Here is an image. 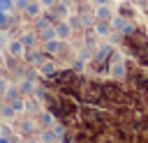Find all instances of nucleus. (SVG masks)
I'll return each instance as SVG.
<instances>
[{
	"label": "nucleus",
	"instance_id": "obj_4",
	"mask_svg": "<svg viewBox=\"0 0 148 143\" xmlns=\"http://www.w3.org/2000/svg\"><path fill=\"white\" fill-rule=\"evenodd\" d=\"M28 14H37V5H28Z\"/></svg>",
	"mask_w": 148,
	"mask_h": 143
},
{
	"label": "nucleus",
	"instance_id": "obj_2",
	"mask_svg": "<svg viewBox=\"0 0 148 143\" xmlns=\"http://www.w3.org/2000/svg\"><path fill=\"white\" fill-rule=\"evenodd\" d=\"M12 7V0H0V9L5 12V9H9Z\"/></svg>",
	"mask_w": 148,
	"mask_h": 143
},
{
	"label": "nucleus",
	"instance_id": "obj_6",
	"mask_svg": "<svg viewBox=\"0 0 148 143\" xmlns=\"http://www.w3.org/2000/svg\"><path fill=\"white\" fill-rule=\"evenodd\" d=\"M2 90H5V83H2V81H0V92H2Z\"/></svg>",
	"mask_w": 148,
	"mask_h": 143
},
{
	"label": "nucleus",
	"instance_id": "obj_8",
	"mask_svg": "<svg viewBox=\"0 0 148 143\" xmlns=\"http://www.w3.org/2000/svg\"><path fill=\"white\" fill-rule=\"evenodd\" d=\"M97 2H106V0H97Z\"/></svg>",
	"mask_w": 148,
	"mask_h": 143
},
{
	"label": "nucleus",
	"instance_id": "obj_7",
	"mask_svg": "<svg viewBox=\"0 0 148 143\" xmlns=\"http://www.w3.org/2000/svg\"><path fill=\"white\" fill-rule=\"evenodd\" d=\"M0 143H7V141H5V138H0Z\"/></svg>",
	"mask_w": 148,
	"mask_h": 143
},
{
	"label": "nucleus",
	"instance_id": "obj_1",
	"mask_svg": "<svg viewBox=\"0 0 148 143\" xmlns=\"http://www.w3.org/2000/svg\"><path fill=\"white\" fill-rule=\"evenodd\" d=\"M9 48H12V53H14V55H18V53L23 51V44H21V42H12V46H9Z\"/></svg>",
	"mask_w": 148,
	"mask_h": 143
},
{
	"label": "nucleus",
	"instance_id": "obj_5",
	"mask_svg": "<svg viewBox=\"0 0 148 143\" xmlns=\"http://www.w3.org/2000/svg\"><path fill=\"white\" fill-rule=\"evenodd\" d=\"M5 21H7V18H5V12H2V9H0V25H2V23H5Z\"/></svg>",
	"mask_w": 148,
	"mask_h": 143
},
{
	"label": "nucleus",
	"instance_id": "obj_3",
	"mask_svg": "<svg viewBox=\"0 0 148 143\" xmlns=\"http://www.w3.org/2000/svg\"><path fill=\"white\" fill-rule=\"evenodd\" d=\"M58 35L65 37V35H67V25H58Z\"/></svg>",
	"mask_w": 148,
	"mask_h": 143
}]
</instances>
